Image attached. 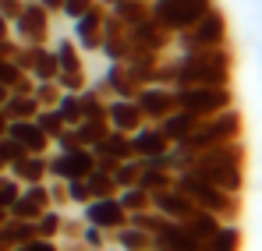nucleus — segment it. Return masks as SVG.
I'll list each match as a JSON object with an SVG mask.
<instances>
[{"label":"nucleus","mask_w":262,"mask_h":251,"mask_svg":"<svg viewBox=\"0 0 262 251\" xmlns=\"http://www.w3.org/2000/svg\"><path fill=\"white\" fill-rule=\"evenodd\" d=\"M92 156L96 159H114V163L131 159L135 156L131 152V134H124V131H106V138L92 145Z\"/></svg>","instance_id":"5701e85b"},{"label":"nucleus","mask_w":262,"mask_h":251,"mask_svg":"<svg viewBox=\"0 0 262 251\" xmlns=\"http://www.w3.org/2000/svg\"><path fill=\"white\" fill-rule=\"evenodd\" d=\"M220 223H223V219H220V216H213V212H206V209H191L184 219H181V226H184V230H188L199 244H206V241L216 234Z\"/></svg>","instance_id":"393cba45"},{"label":"nucleus","mask_w":262,"mask_h":251,"mask_svg":"<svg viewBox=\"0 0 262 251\" xmlns=\"http://www.w3.org/2000/svg\"><path fill=\"white\" fill-rule=\"evenodd\" d=\"M85 188L92 198H106V195H117V184H114V177L106 173V170H96L92 167V173L85 177Z\"/></svg>","instance_id":"f704fd0d"},{"label":"nucleus","mask_w":262,"mask_h":251,"mask_svg":"<svg viewBox=\"0 0 262 251\" xmlns=\"http://www.w3.org/2000/svg\"><path fill=\"white\" fill-rule=\"evenodd\" d=\"M46 188H50V206H53V209L64 212V206H71V202H68V188H64V180H46Z\"/></svg>","instance_id":"a18cd8bd"},{"label":"nucleus","mask_w":262,"mask_h":251,"mask_svg":"<svg viewBox=\"0 0 262 251\" xmlns=\"http://www.w3.org/2000/svg\"><path fill=\"white\" fill-rule=\"evenodd\" d=\"M32 96H36L39 110L57 106V99H60V85H57V82H36V85H32Z\"/></svg>","instance_id":"58836bf2"},{"label":"nucleus","mask_w":262,"mask_h":251,"mask_svg":"<svg viewBox=\"0 0 262 251\" xmlns=\"http://www.w3.org/2000/svg\"><path fill=\"white\" fill-rule=\"evenodd\" d=\"M7 134H11L25 152H32V156H46L50 145H53V142L46 138V131L36 124V117H32V121H11V124H7Z\"/></svg>","instance_id":"dca6fc26"},{"label":"nucleus","mask_w":262,"mask_h":251,"mask_svg":"<svg viewBox=\"0 0 262 251\" xmlns=\"http://www.w3.org/2000/svg\"><path fill=\"white\" fill-rule=\"evenodd\" d=\"M21 78H25V71H21L11 57H0V85H7V92H11Z\"/></svg>","instance_id":"ea45409f"},{"label":"nucleus","mask_w":262,"mask_h":251,"mask_svg":"<svg viewBox=\"0 0 262 251\" xmlns=\"http://www.w3.org/2000/svg\"><path fill=\"white\" fill-rule=\"evenodd\" d=\"M106 251H121V248H106Z\"/></svg>","instance_id":"13d9d810"},{"label":"nucleus","mask_w":262,"mask_h":251,"mask_svg":"<svg viewBox=\"0 0 262 251\" xmlns=\"http://www.w3.org/2000/svg\"><path fill=\"white\" fill-rule=\"evenodd\" d=\"M78 241H82V248H106V244H110V234H106V230H99V226H89V223H85Z\"/></svg>","instance_id":"a19ab883"},{"label":"nucleus","mask_w":262,"mask_h":251,"mask_svg":"<svg viewBox=\"0 0 262 251\" xmlns=\"http://www.w3.org/2000/svg\"><path fill=\"white\" fill-rule=\"evenodd\" d=\"M213 46H230V29L227 14L220 7H209L191 29L174 36V50H213Z\"/></svg>","instance_id":"20e7f679"},{"label":"nucleus","mask_w":262,"mask_h":251,"mask_svg":"<svg viewBox=\"0 0 262 251\" xmlns=\"http://www.w3.org/2000/svg\"><path fill=\"white\" fill-rule=\"evenodd\" d=\"M103 21H106V7L96 0L82 18L71 21V39L82 53H99V42H103Z\"/></svg>","instance_id":"f8f14e48"},{"label":"nucleus","mask_w":262,"mask_h":251,"mask_svg":"<svg viewBox=\"0 0 262 251\" xmlns=\"http://www.w3.org/2000/svg\"><path fill=\"white\" fill-rule=\"evenodd\" d=\"M188 170L199 173L202 180L223 188V191L241 195V191H245V173H248V149H245V138H241V142L216 145V149H206V152H195V156L188 159Z\"/></svg>","instance_id":"f03ea898"},{"label":"nucleus","mask_w":262,"mask_h":251,"mask_svg":"<svg viewBox=\"0 0 262 251\" xmlns=\"http://www.w3.org/2000/svg\"><path fill=\"white\" fill-rule=\"evenodd\" d=\"M106 131H110L106 121H92V117H85V121H78V124H75V134H78V142H82L85 149H92L96 142H103V138H106Z\"/></svg>","instance_id":"473e14b6"},{"label":"nucleus","mask_w":262,"mask_h":251,"mask_svg":"<svg viewBox=\"0 0 262 251\" xmlns=\"http://www.w3.org/2000/svg\"><path fill=\"white\" fill-rule=\"evenodd\" d=\"M25 75H32V82H53L57 78V57H53V46H29V64H25Z\"/></svg>","instance_id":"412c9836"},{"label":"nucleus","mask_w":262,"mask_h":251,"mask_svg":"<svg viewBox=\"0 0 262 251\" xmlns=\"http://www.w3.org/2000/svg\"><path fill=\"white\" fill-rule=\"evenodd\" d=\"M96 167V156L92 149H71V152H53L46 156V180H78V177H89Z\"/></svg>","instance_id":"9d476101"},{"label":"nucleus","mask_w":262,"mask_h":251,"mask_svg":"<svg viewBox=\"0 0 262 251\" xmlns=\"http://www.w3.org/2000/svg\"><path fill=\"white\" fill-rule=\"evenodd\" d=\"M152 209L160 212V216H167V219H177V223H181L188 212L195 209V202H191L177 184H170V188H163V191L152 195Z\"/></svg>","instance_id":"aec40b11"},{"label":"nucleus","mask_w":262,"mask_h":251,"mask_svg":"<svg viewBox=\"0 0 262 251\" xmlns=\"http://www.w3.org/2000/svg\"><path fill=\"white\" fill-rule=\"evenodd\" d=\"M209 7H216V0H149V14H152L170 36L191 29Z\"/></svg>","instance_id":"423d86ee"},{"label":"nucleus","mask_w":262,"mask_h":251,"mask_svg":"<svg viewBox=\"0 0 262 251\" xmlns=\"http://www.w3.org/2000/svg\"><path fill=\"white\" fill-rule=\"evenodd\" d=\"M53 57H57V78L53 82L60 85V92H82L89 85V75H85V57L75 46V39L60 36L53 42Z\"/></svg>","instance_id":"0eeeda50"},{"label":"nucleus","mask_w":262,"mask_h":251,"mask_svg":"<svg viewBox=\"0 0 262 251\" xmlns=\"http://www.w3.org/2000/svg\"><path fill=\"white\" fill-rule=\"evenodd\" d=\"M199 121H202V117H195V113H188V110H181V106H177V110H170V113L160 121V131L170 138V145H181V142L199 127Z\"/></svg>","instance_id":"4be33fe9"},{"label":"nucleus","mask_w":262,"mask_h":251,"mask_svg":"<svg viewBox=\"0 0 262 251\" xmlns=\"http://www.w3.org/2000/svg\"><path fill=\"white\" fill-rule=\"evenodd\" d=\"M7 124H11V121H7V113H4V106H0V134H7Z\"/></svg>","instance_id":"3c124183"},{"label":"nucleus","mask_w":262,"mask_h":251,"mask_svg":"<svg viewBox=\"0 0 262 251\" xmlns=\"http://www.w3.org/2000/svg\"><path fill=\"white\" fill-rule=\"evenodd\" d=\"M92 4H96V0H64V4H60V14H64L68 21H75V18H82V14H85Z\"/></svg>","instance_id":"49530a36"},{"label":"nucleus","mask_w":262,"mask_h":251,"mask_svg":"<svg viewBox=\"0 0 262 251\" xmlns=\"http://www.w3.org/2000/svg\"><path fill=\"white\" fill-rule=\"evenodd\" d=\"M106 124H110V131L131 134V131H138L145 124V117H142L135 99H106Z\"/></svg>","instance_id":"f3484780"},{"label":"nucleus","mask_w":262,"mask_h":251,"mask_svg":"<svg viewBox=\"0 0 262 251\" xmlns=\"http://www.w3.org/2000/svg\"><path fill=\"white\" fill-rule=\"evenodd\" d=\"M245 248V234L237 226V219H223L220 230L202 244V251H241Z\"/></svg>","instance_id":"a878e982"},{"label":"nucleus","mask_w":262,"mask_h":251,"mask_svg":"<svg viewBox=\"0 0 262 251\" xmlns=\"http://www.w3.org/2000/svg\"><path fill=\"white\" fill-rule=\"evenodd\" d=\"M50 11L39 7L36 0H25V7H21V14L11 21V36L14 42H21V46H43L50 42Z\"/></svg>","instance_id":"6e6552de"},{"label":"nucleus","mask_w":262,"mask_h":251,"mask_svg":"<svg viewBox=\"0 0 262 251\" xmlns=\"http://www.w3.org/2000/svg\"><path fill=\"white\" fill-rule=\"evenodd\" d=\"M21 7H25V0H0V18L4 21H14L21 14Z\"/></svg>","instance_id":"09e8293b"},{"label":"nucleus","mask_w":262,"mask_h":251,"mask_svg":"<svg viewBox=\"0 0 262 251\" xmlns=\"http://www.w3.org/2000/svg\"><path fill=\"white\" fill-rule=\"evenodd\" d=\"M82 251H106V248H82Z\"/></svg>","instance_id":"6e6d98bb"},{"label":"nucleus","mask_w":262,"mask_h":251,"mask_svg":"<svg viewBox=\"0 0 262 251\" xmlns=\"http://www.w3.org/2000/svg\"><path fill=\"white\" fill-rule=\"evenodd\" d=\"M0 36H11V21H4V18H0Z\"/></svg>","instance_id":"603ef678"},{"label":"nucleus","mask_w":262,"mask_h":251,"mask_svg":"<svg viewBox=\"0 0 262 251\" xmlns=\"http://www.w3.org/2000/svg\"><path fill=\"white\" fill-rule=\"evenodd\" d=\"M0 237H4L7 248H14V244L36 237V223H32V219H14V216H7V219L0 223Z\"/></svg>","instance_id":"c85d7f7f"},{"label":"nucleus","mask_w":262,"mask_h":251,"mask_svg":"<svg viewBox=\"0 0 262 251\" xmlns=\"http://www.w3.org/2000/svg\"><path fill=\"white\" fill-rule=\"evenodd\" d=\"M152 251H202V244L177 219H167L160 226V234H152Z\"/></svg>","instance_id":"6ab92c4d"},{"label":"nucleus","mask_w":262,"mask_h":251,"mask_svg":"<svg viewBox=\"0 0 262 251\" xmlns=\"http://www.w3.org/2000/svg\"><path fill=\"white\" fill-rule=\"evenodd\" d=\"M110 241H114V248H121V251H152V234H145V230L135 226V223L117 226V230L110 234Z\"/></svg>","instance_id":"bb28decb"},{"label":"nucleus","mask_w":262,"mask_h":251,"mask_svg":"<svg viewBox=\"0 0 262 251\" xmlns=\"http://www.w3.org/2000/svg\"><path fill=\"white\" fill-rule=\"evenodd\" d=\"M128 29V46L131 53H170L174 50V36L149 14V18H142V21H135V25H124Z\"/></svg>","instance_id":"1a4fd4ad"},{"label":"nucleus","mask_w":262,"mask_h":251,"mask_svg":"<svg viewBox=\"0 0 262 251\" xmlns=\"http://www.w3.org/2000/svg\"><path fill=\"white\" fill-rule=\"evenodd\" d=\"M46 209H53L50 206V188H46V180H39V184H21V195L14 198V206L7 209V216H14V219H36Z\"/></svg>","instance_id":"4468645a"},{"label":"nucleus","mask_w":262,"mask_h":251,"mask_svg":"<svg viewBox=\"0 0 262 251\" xmlns=\"http://www.w3.org/2000/svg\"><path fill=\"white\" fill-rule=\"evenodd\" d=\"M36 4H39V7H46L50 14H60V4H64V0H36Z\"/></svg>","instance_id":"8fccbe9b"},{"label":"nucleus","mask_w":262,"mask_h":251,"mask_svg":"<svg viewBox=\"0 0 262 251\" xmlns=\"http://www.w3.org/2000/svg\"><path fill=\"white\" fill-rule=\"evenodd\" d=\"M99 88L106 92V99H135V92H138L142 85L135 82L128 64H106V71H103V78H99Z\"/></svg>","instance_id":"2eb2a0df"},{"label":"nucleus","mask_w":262,"mask_h":251,"mask_svg":"<svg viewBox=\"0 0 262 251\" xmlns=\"http://www.w3.org/2000/svg\"><path fill=\"white\" fill-rule=\"evenodd\" d=\"M82 223L99 226V230H106V234H114L117 226H124V223H128V212H124V206L117 202V195L89 198L85 206H82Z\"/></svg>","instance_id":"ddd939ff"},{"label":"nucleus","mask_w":262,"mask_h":251,"mask_svg":"<svg viewBox=\"0 0 262 251\" xmlns=\"http://www.w3.org/2000/svg\"><path fill=\"white\" fill-rule=\"evenodd\" d=\"M174 180H177L174 170H160V167H145V163H142V173H138V188H145L149 195H156V191L170 188Z\"/></svg>","instance_id":"7c9ffc66"},{"label":"nucleus","mask_w":262,"mask_h":251,"mask_svg":"<svg viewBox=\"0 0 262 251\" xmlns=\"http://www.w3.org/2000/svg\"><path fill=\"white\" fill-rule=\"evenodd\" d=\"M117 202L124 206V212H142V209H152V195L145 191V188H138V184H131V188H121L117 191Z\"/></svg>","instance_id":"2f4dec72"},{"label":"nucleus","mask_w":262,"mask_h":251,"mask_svg":"<svg viewBox=\"0 0 262 251\" xmlns=\"http://www.w3.org/2000/svg\"><path fill=\"white\" fill-rule=\"evenodd\" d=\"M18 195H21V184H18L14 177H7V173H4V180H0V209H11Z\"/></svg>","instance_id":"79ce46f5"},{"label":"nucleus","mask_w":262,"mask_h":251,"mask_svg":"<svg viewBox=\"0 0 262 251\" xmlns=\"http://www.w3.org/2000/svg\"><path fill=\"white\" fill-rule=\"evenodd\" d=\"M64 188H68V202L71 206H85L89 198V188H85V177H78V180H64Z\"/></svg>","instance_id":"37998d69"},{"label":"nucleus","mask_w":262,"mask_h":251,"mask_svg":"<svg viewBox=\"0 0 262 251\" xmlns=\"http://www.w3.org/2000/svg\"><path fill=\"white\" fill-rule=\"evenodd\" d=\"M57 113H60V121L68 127H75L82 121V106H78V92H60V99H57V106H53Z\"/></svg>","instance_id":"c9c22d12"},{"label":"nucleus","mask_w":262,"mask_h":251,"mask_svg":"<svg viewBox=\"0 0 262 251\" xmlns=\"http://www.w3.org/2000/svg\"><path fill=\"white\" fill-rule=\"evenodd\" d=\"M138 173H142V159H121L117 167L110 170V177H114V184H117V191L121 188H131V184H138Z\"/></svg>","instance_id":"72a5a7b5"},{"label":"nucleus","mask_w":262,"mask_h":251,"mask_svg":"<svg viewBox=\"0 0 262 251\" xmlns=\"http://www.w3.org/2000/svg\"><path fill=\"white\" fill-rule=\"evenodd\" d=\"M174 99L181 110L195 117H213L234 106V85H188V88H174Z\"/></svg>","instance_id":"39448f33"},{"label":"nucleus","mask_w":262,"mask_h":251,"mask_svg":"<svg viewBox=\"0 0 262 251\" xmlns=\"http://www.w3.org/2000/svg\"><path fill=\"white\" fill-rule=\"evenodd\" d=\"M167 149H170V138L160 131V124H142L138 131H131V152H135V159L163 156Z\"/></svg>","instance_id":"a211bd4d"},{"label":"nucleus","mask_w":262,"mask_h":251,"mask_svg":"<svg viewBox=\"0 0 262 251\" xmlns=\"http://www.w3.org/2000/svg\"><path fill=\"white\" fill-rule=\"evenodd\" d=\"M11 92H7V85H0V106H4V99H7Z\"/></svg>","instance_id":"864d4df0"},{"label":"nucleus","mask_w":262,"mask_h":251,"mask_svg":"<svg viewBox=\"0 0 262 251\" xmlns=\"http://www.w3.org/2000/svg\"><path fill=\"white\" fill-rule=\"evenodd\" d=\"M0 173H7V167H4V159H0Z\"/></svg>","instance_id":"4d7b16f0"},{"label":"nucleus","mask_w":262,"mask_h":251,"mask_svg":"<svg viewBox=\"0 0 262 251\" xmlns=\"http://www.w3.org/2000/svg\"><path fill=\"white\" fill-rule=\"evenodd\" d=\"M82 226H85L82 219H68V216H60V237H57V241H64V237H68V241H78V237H82Z\"/></svg>","instance_id":"de8ad7c7"},{"label":"nucleus","mask_w":262,"mask_h":251,"mask_svg":"<svg viewBox=\"0 0 262 251\" xmlns=\"http://www.w3.org/2000/svg\"><path fill=\"white\" fill-rule=\"evenodd\" d=\"M106 11H110L117 21H124V25H135V21L149 18V0H114Z\"/></svg>","instance_id":"c756f323"},{"label":"nucleus","mask_w":262,"mask_h":251,"mask_svg":"<svg viewBox=\"0 0 262 251\" xmlns=\"http://www.w3.org/2000/svg\"><path fill=\"white\" fill-rule=\"evenodd\" d=\"M11 251H60V241H50V237H29V241L14 244Z\"/></svg>","instance_id":"c03bdc74"},{"label":"nucleus","mask_w":262,"mask_h":251,"mask_svg":"<svg viewBox=\"0 0 262 251\" xmlns=\"http://www.w3.org/2000/svg\"><path fill=\"white\" fill-rule=\"evenodd\" d=\"M135 103L145 117V124H160L170 110H177V99H174V88L170 85H160V82H149L135 92Z\"/></svg>","instance_id":"9b49d317"},{"label":"nucleus","mask_w":262,"mask_h":251,"mask_svg":"<svg viewBox=\"0 0 262 251\" xmlns=\"http://www.w3.org/2000/svg\"><path fill=\"white\" fill-rule=\"evenodd\" d=\"M4 113H7V121H32L39 113V103L32 92H11L4 99Z\"/></svg>","instance_id":"cd10ccee"},{"label":"nucleus","mask_w":262,"mask_h":251,"mask_svg":"<svg viewBox=\"0 0 262 251\" xmlns=\"http://www.w3.org/2000/svg\"><path fill=\"white\" fill-rule=\"evenodd\" d=\"M4 219H7V209H0V223H4Z\"/></svg>","instance_id":"5fc2aeb1"},{"label":"nucleus","mask_w":262,"mask_h":251,"mask_svg":"<svg viewBox=\"0 0 262 251\" xmlns=\"http://www.w3.org/2000/svg\"><path fill=\"white\" fill-rule=\"evenodd\" d=\"M36 124L46 131V138H50V142H53V138H57V134L68 127L64 121H60V113H57L53 106H46V110H39V113H36Z\"/></svg>","instance_id":"4c0bfd02"},{"label":"nucleus","mask_w":262,"mask_h":251,"mask_svg":"<svg viewBox=\"0 0 262 251\" xmlns=\"http://www.w3.org/2000/svg\"><path fill=\"white\" fill-rule=\"evenodd\" d=\"M245 138V117L237 106L230 110H220L213 117H202L199 127L181 142V145H170V156H174V173L188 170V159L195 152H206V149H216V145H227V142H241Z\"/></svg>","instance_id":"f257e3e1"},{"label":"nucleus","mask_w":262,"mask_h":251,"mask_svg":"<svg viewBox=\"0 0 262 251\" xmlns=\"http://www.w3.org/2000/svg\"><path fill=\"white\" fill-rule=\"evenodd\" d=\"M174 184L195 202V209H206V212H213V216H220V219H237V216H241V195L223 191V188L202 180V177L191 173V170H181Z\"/></svg>","instance_id":"7ed1b4c3"},{"label":"nucleus","mask_w":262,"mask_h":251,"mask_svg":"<svg viewBox=\"0 0 262 251\" xmlns=\"http://www.w3.org/2000/svg\"><path fill=\"white\" fill-rule=\"evenodd\" d=\"M60 209H46L43 216H36L32 223H36V237H50V241H57L60 237Z\"/></svg>","instance_id":"e433bc0d"},{"label":"nucleus","mask_w":262,"mask_h":251,"mask_svg":"<svg viewBox=\"0 0 262 251\" xmlns=\"http://www.w3.org/2000/svg\"><path fill=\"white\" fill-rule=\"evenodd\" d=\"M46 156H50V152H46ZM46 156L25 152L21 159H14V163L7 167V177H14L18 184H39V180H46Z\"/></svg>","instance_id":"b1692460"}]
</instances>
